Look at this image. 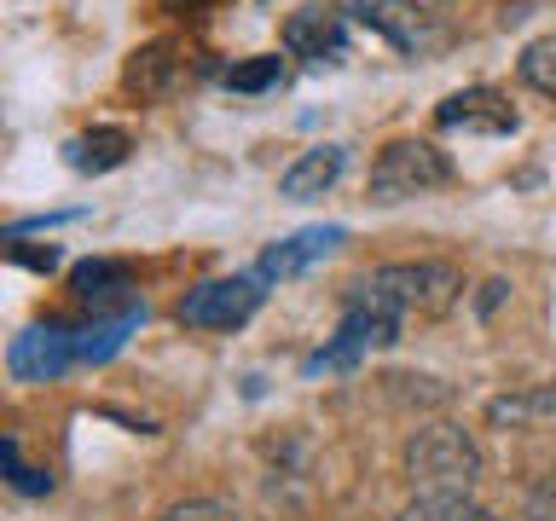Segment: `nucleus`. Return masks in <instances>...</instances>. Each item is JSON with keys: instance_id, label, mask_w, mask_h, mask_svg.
<instances>
[{"instance_id": "f257e3e1", "label": "nucleus", "mask_w": 556, "mask_h": 521, "mask_svg": "<svg viewBox=\"0 0 556 521\" xmlns=\"http://www.w3.org/2000/svg\"><path fill=\"white\" fill-rule=\"evenodd\" d=\"M400 319H406V313H400L389 295L371 284V278H359V284L348 290V302H342L337 336H330L319 354L307 359V371H354L371 347H389L400 336Z\"/></svg>"}, {"instance_id": "f03ea898", "label": "nucleus", "mask_w": 556, "mask_h": 521, "mask_svg": "<svg viewBox=\"0 0 556 521\" xmlns=\"http://www.w3.org/2000/svg\"><path fill=\"white\" fill-rule=\"evenodd\" d=\"M446 180H452V156L441 145H429V139H394V145L377 151L365 191H371V203H406Z\"/></svg>"}, {"instance_id": "7ed1b4c3", "label": "nucleus", "mask_w": 556, "mask_h": 521, "mask_svg": "<svg viewBox=\"0 0 556 521\" xmlns=\"http://www.w3.org/2000/svg\"><path fill=\"white\" fill-rule=\"evenodd\" d=\"M406 469L412 481L434 486V493H469V481L481 475V452L464 429L434 423V429H417V441L406 446Z\"/></svg>"}, {"instance_id": "20e7f679", "label": "nucleus", "mask_w": 556, "mask_h": 521, "mask_svg": "<svg viewBox=\"0 0 556 521\" xmlns=\"http://www.w3.org/2000/svg\"><path fill=\"white\" fill-rule=\"evenodd\" d=\"M371 284L389 295L400 313H424V319H441V313L464 295L458 267L446 260H394V267H377Z\"/></svg>"}, {"instance_id": "39448f33", "label": "nucleus", "mask_w": 556, "mask_h": 521, "mask_svg": "<svg viewBox=\"0 0 556 521\" xmlns=\"http://www.w3.org/2000/svg\"><path fill=\"white\" fill-rule=\"evenodd\" d=\"M261 295H267V290H261L255 272H243V278H208V284H198L180 302V325H191V330H238V325L255 319Z\"/></svg>"}, {"instance_id": "423d86ee", "label": "nucleus", "mask_w": 556, "mask_h": 521, "mask_svg": "<svg viewBox=\"0 0 556 521\" xmlns=\"http://www.w3.org/2000/svg\"><path fill=\"white\" fill-rule=\"evenodd\" d=\"M12 377L17 382H59L70 365H76V330H64V325H29L24 336L12 342Z\"/></svg>"}, {"instance_id": "0eeeda50", "label": "nucleus", "mask_w": 556, "mask_h": 521, "mask_svg": "<svg viewBox=\"0 0 556 521\" xmlns=\"http://www.w3.org/2000/svg\"><path fill=\"white\" fill-rule=\"evenodd\" d=\"M434 122H441L446 134H516L521 128L510 99L493 93V87H464V93L441 99L434 104Z\"/></svg>"}, {"instance_id": "6e6552de", "label": "nucleus", "mask_w": 556, "mask_h": 521, "mask_svg": "<svg viewBox=\"0 0 556 521\" xmlns=\"http://www.w3.org/2000/svg\"><path fill=\"white\" fill-rule=\"evenodd\" d=\"M342 238H348L342 226H302V232H290V238H278V243H267V250H261L255 278H261V284H285V278L307 272L313 260H325Z\"/></svg>"}, {"instance_id": "1a4fd4ad", "label": "nucleus", "mask_w": 556, "mask_h": 521, "mask_svg": "<svg viewBox=\"0 0 556 521\" xmlns=\"http://www.w3.org/2000/svg\"><path fill=\"white\" fill-rule=\"evenodd\" d=\"M285 52L290 59H307V64H342V52H348L342 12H330V7L290 12L285 17Z\"/></svg>"}, {"instance_id": "9d476101", "label": "nucleus", "mask_w": 556, "mask_h": 521, "mask_svg": "<svg viewBox=\"0 0 556 521\" xmlns=\"http://www.w3.org/2000/svg\"><path fill=\"white\" fill-rule=\"evenodd\" d=\"M354 17L400 52H424L434 41V17L417 0H354Z\"/></svg>"}, {"instance_id": "9b49d317", "label": "nucleus", "mask_w": 556, "mask_h": 521, "mask_svg": "<svg viewBox=\"0 0 556 521\" xmlns=\"http://www.w3.org/2000/svg\"><path fill=\"white\" fill-rule=\"evenodd\" d=\"M342 168H348V145H313L278 174V198H290V203L325 198V191L342 180Z\"/></svg>"}, {"instance_id": "f8f14e48", "label": "nucleus", "mask_w": 556, "mask_h": 521, "mask_svg": "<svg viewBox=\"0 0 556 521\" xmlns=\"http://www.w3.org/2000/svg\"><path fill=\"white\" fill-rule=\"evenodd\" d=\"M139 319H146V302H128L111 319H93L87 330H76V365H104L111 354H122V342L139 330Z\"/></svg>"}, {"instance_id": "ddd939ff", "label": "nucleus", "mask_w": 556, "mask_h": 521, "mask_svg": "<svg viewBox=\"0 0 556 521\" xmlns=\"http://www.w3.org/2000/svg\"><path fill=\"white\" fill-rule=\"evenodd\" d=\"M180 69H186L180 47H174V41H151V47H139V52H134V64H128V87H139L146 99H163V93H174Z\"/></svg>"}, {"instance_id": "4468645a", "label": "nucleus", "mask_w": 556, "mask_h": 521, "mask_svg": "<svg viewBox=\"0 0 556 521\" xmlns=\"http://www.w3.org/2000/svg\"><path fill=\"white\" fill-rule=\"evenodd\" d=\"M128 145L134 139L122 134V128H93V134H76L64 145V163L76 168V174H111L128 163Z\"/></svg>"}, {"instance_id": "2eb2a0df", "label": "nucleus", "mask_w": 556, "mask_h": 521, "mask_svg": "<svg viewBox=\"0 0 556 521\" xmlns=\"http://www.w3.org/2000/svg\"><path fill=\"white\" fill-rule=\"evenodd\" d=\"M394 521H498V516L486 510V504H476L469 493H424V498H412Z\"/></svg>"}, {"instance_id": "dca6fc26", "label": "nucleus", "mask_w": 556, "mask_h": 521, "mask_svg": "<svg viewBox=\"0 0 556 521\" xmlns=\"http://www.w3.org/2000/svg\"><path fill=\"white\" fill-rule=\"evenodd\" d=\"M70 284H76V295H81V302H93V307H99V302H111V295H122V290H134V284H128V267H122V260H81Z\"/></svg>"}, {"instance_id": "f3484780", "label": "nucleus", "mask_w": 556, "mask_h": 521, "mask_svg": "<svg viewBox=\"0 0 556 521\" xmlns=\"http://www.w3.org/2000/svg\"><path fill=\"white\" fill-rule=\"evenodd\" d=\"M226 87H232V93H273V87H285V59H278V52H261L250 64H232L226 69Z\"/></svg>"}, {"instance_id": "a211bd4d", "label": "nucleus", "mask_w": 556, "mask_h": 521, "mask_svg": "<svg viewBox=\"0 0 556 521\" xmlns=\"http://www.w3.org/2000/svg\"><path fill=\"white\" fill-rule=\"evenodd\" d=\"M0 481H12L17 493H47V486H52L47 469L24 463V452H17V434H0Z\"/></svg>"}, {"instance_id": "6ab92c4d", "label": "nucleus", "mask_w": 556, "mask_h": 521, "mask_svg": "<svg viewBox=\"0 0 556 521\" xmlns=\"http://www.w3.org/2000/svg\"><path fill=\"white\" fill-rule=\"evenodd\" d=\"M521 81L539 87V93H551L556 99V35H545V41H533L528 52H521Z\"/></svg>"}, {"instance_id": "aec40b11", "label": "nucleus", "mask_w": 556, "mask_h": 521, "mask_svg": "<svg viewBox=\"0 0 556 521\" xmlns=\"http://www.w3.org/2000/svg\"><path fill=\"white\" fill-rule=\"evenodd\" d=\"M163 521H238V510L220 498H186V504H174Z\"/></svg>"}, {"instance_id": "412c9836", "label": "nucleus", "mask_w": 556, "mask_h": 521, "mask_svg": "<svg viewBox=\"0 0 556 521\" xmlns=\"http://www.w3.org/2000/svg\"><path fill=\"white\" fill-rule=\"evenodd\" d=\"M551 406H556V394H533V399H498V406H493V423H504V417H510V423H521L528 411H551Z\"/></svg>"}, {"instance_id": "4be33fe9", "label": "nucleus", "mask_w": 556, "mask_h": 521, "mask_svg": "<svg viewBox=\"0 0 556 521\" xmlns=\"http://www.w3.org/2000/svg\"><path fill=\"white\" fill-rule=\"evenodd\" d=\"M528 510H533V521H556V475H551V481L533 493V504H528Z\"/></svg>"}]
</instances>
